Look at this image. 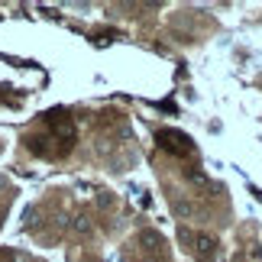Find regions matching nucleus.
Here are the masks:
<instances>
[{
	"instance_id": "obj_1",
	"label": "nucleus",
	"mask_w": 262,
	"mask_h": 262,
	"mask_svg": "<svg viewBox=\"0 0 262 262\" xmlns=\"http://www.w3.org/2000/svg\"><path fill=\"white\" fill-rule=\"evenodd\" d=\"M72 230H75V233H91V220H88V214H78L75 220H72Z\"/></svg>"
},
{
	"instance_id": "obj_3",
	"label": "nucleus",
	"mask_w": 262,
	"mask_h": 262,
	"mask_svg": "<svg viewBox=\"0 0 262 262\" xmlns=\"http://www.w3.org/2000/svg\"><path fill=\"white\" fill-rule=\"evenodd\" d=\"M0 188H4V178H0Z\"/></svg>"
},
{
	"instance_id": "obj_2",
	"label": "nucleus",
	"mask_w": 262,
	"mask_h": 262,
	"mask_svg": "<svg viewBox=\"0 0 262 262\" xmlns=\"http://www.w3.org/2000/svg\"><path fill=\"white\" fill-rule=\"evenodd\" d=\"M198 249H201V253H210V249H214V239H210V236H198Z\"/></svg>"
}]
</instances>
